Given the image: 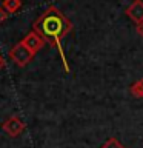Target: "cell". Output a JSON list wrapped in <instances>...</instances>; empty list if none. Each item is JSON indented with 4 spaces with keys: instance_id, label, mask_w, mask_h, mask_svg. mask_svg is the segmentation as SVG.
Instances as JSON below:
<instances>
[{
    "instance_id": "cell-5",
    "label": "cell",
    "mask_w": 143,
    "mask_h": 148,
    "mask_svg": "<svg viewBox=\"0 0 143 148\" xmlns=\"http://www.w3.org/2000/svg\"><path fill=\"white\" fill-rule=\"evenodd\" d=\"M129 92H131L134 97H137V99H142L143 97V79L134 82L131 85V88H129Z\"/></svg>"
},
{
    "instance_id": "cell-3",
    "label": "cell",
    "mask_w": 143,
    "mask_h": 148,
    "mask_svg": "<svg viewBox=\"0 0 143 148\" xmlns=\"http://www.w3.org/2000/svg\"><path fill=\"white\" fill-rule=\"evenodd\" d=\"M22 43L26 46L28 49L31 51L32 54H35L39 49H42V46L45 45V40L42 39V37L37 34L35 31H32V32H29L26 37H25V40H22Z\"/></svg>"
},
{
    "instance_id": "cell-1",
    "label": "cell",
    "mask_w": 143,
    "mask_h": 148,
    "mask_svg": "<svg viewBox=\"0 0 143 148\" xmlns=\"http://www.w3.org/2000/svg\"><path fill=\"white\" fill-rule=\"evenodd\" d=\"M72 29V23L63 16L62 11H59L55 6H49L42 16L34 22V31L39 34L45 42H48L49 45L55 46L59 49L62 60L65 63V69L69 71V66L65 59L63 49H62V39Z\"/></svg>"
},
{
    "instance_id": "cell-2",
    "label": "cell",
    "mask_w": 143,
    "mask_h": 148,
    "mask_svg": "<svg viewBox=\"0 0 143 148\" xmlns=\"http://www.w3.org/2000/svg\"><path fill=\"white\" fill-rule=\"evenodd\" d=\"M9 56H11V59H12L17 65H20V66H25V65L29 63V60L34 57V54H32L31 51L22 43V42H20V43H17V45L11 49Z\"/></svg>"
},
{
    "instance_id": "cell-8",
    "label": "cell",
    "mask_w": 143,
    "mask_h": 148,
    "mask_svg": "<svg viewBox=\"0 0 143 148\" xmlns=\"http://www.w3.org/2000/svg\"><path fill=\"white\" fill-rule=\"evenodd\" d=\"M136 32L140 37H143V22H140V23H137V25H136Z\"/></svg>"
},
{
    "instance_id": "cell-7",
    "label": "cell",
    "mask_w": 143,
    "mask_h": 148,
    "mask_svg": "<svg viewBox=\"0 0 143 148\" xmlns=\"http://www.w3.org/2000/svg\"><path fill=\"white\" fill-rule=\"evenodd\" d=\"M100 148H126V147H125L120 140H117L115 137H109Z\"/></svg>"
},
{
    "instance_id": "cell-10",
    "label": "cell",
    "mask_w": 143,
    "mask_h": 148,
    "mask_svg": "<svg viewBox=\"0 0 143 148\" xmlns=\"http://www.w3.org/2000/svg\"><path fill=\"white\" fill-rule=\"evenodd\" d=\"M3 65H5V60H3L2 56H0V68H3Z\"/></svg>"
},
{
    "instance_id": "cell-6",
    "label": "cell",
    "mask_w": 143,
    "mask_h": 148,
    "mask_svg": "<svg viewBox=\"0 0 143 148\" xmlns=\"http://www.w3.org/2000/svg\"><path fill=\"white\" fill-rule=\"evenodd\" d=\"M20 5H22L20 0H5V2H3V8L11 14V12H16L17 9L20 8Z\"/></svg>"
},
{
    "instance_id": "cell-9",
    "label": "cell",
    "mask_w": 143,
    "mask_h": 148,
    "mask_svg": "<svg viewBox=\"0 0 143 148\" xmlns=\"http://www.w3.org/2000/svg\"><path fill=\"white\" fill-rule=\"evenodd\" d=\"M8 14H9V12H8L6 9H5V8L2 6V8H0V20H5V18L8 17Z\"/></svg>"
},
{
    "instance_id": "cell-4",
    "label": "cell",
    "mask_w": 143,
    "mask_h": 148,
    "mask_svg": "<svg viewBox=\"0 0 143 148\" xmlns=\"http://www.w3.org/2000/svg\"><path fill=\"white\" fill-rule=\"evenodd\" d=\"M126 14L128 17L134 20L136 23H140L143 22V2L142 0H134L131 3V6L126 9Z\"/></svg>"
}]
</instances>
